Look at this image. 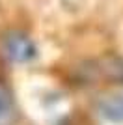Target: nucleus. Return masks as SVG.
I'll return each instance as SVG.
<instances>
[{
    "label": "nucleus",
    "mask_w": 123,
    "mask_h": 125,
    "mask_svg": "<svg viewBox=\"0 0 123 125\" xmlns=\"http://www.w3.org/2000/svg\"><path fill=\"white\" fill-rule=\"evenodd\" d=\"M80 78L88 84L95 82H108V84H121L123 86V56L118 54H106L97 60H90L82 65Z\"/></svg>",
    "instance_id": "obj_1"
},
{
    "label": "nucleus",
    "mask_w": 123,
    "mask_h": 125,
    "mask_svg": "<svg viewBox=\"0 0 123 125\" xmlns=\"http://www.w3.org/2000/svg\"><path fill=\"white\" fill-rule=\"evenodd\" d=\"M2 41V51L11 62L15 63H26L32 62L37 56V47L26 32L22 30H6L0 37Z\"/></svg>",
    "instance_id": "obj_2"
},
{
    "label": "nucleus",
    "mask_w": 123,
    "mask_h": 125,
    "mask_svg": "<svg viewBox=\"0 0 123 125\" xmlns=\"http://www.w3.org/2000/svg\"><path fill=\"white\" fill-rule=\"evenodd\" d=\"M97 112L112 123H123V95H104L97 101Z\"/></svg>",
    "instance_id": "obj_3"
},
{
    "label": "nucleus",
    "mask_w": 123,
    "mask_h": 125,
    "mask_svg": "<svg viewBox=\"0 0 123 125\" xmlns=\"http://www.w3.org/2000/svg\"><path fill=\"white\" fill-rule=\"evenodd\" d=\"M19 120V110L15 106L10 90L0 84V125H15Z\"/></svg>",
    "instance_id": "obj_4"
}]
</instances>
